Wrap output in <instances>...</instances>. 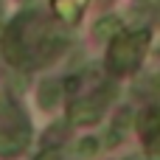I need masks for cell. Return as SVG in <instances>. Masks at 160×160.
<instances>
[{
  "label": "cell",
  "mask_w": 160,
  "mask_h": 160,
  "mask_svg": "<svg viewBox=\"0 0 160 160\" xmlns=\"http://www.w3.org/2000/svg\"><path fill=\"white\" fill-rule=\"evenodd\" d=\"M146 45V31L143 34H129V37H121L112 51H110V68L112 70H129L138 59H141V51Z\"/></svg>",
  "instance_id": "cell-1"
},
{
  "label": "cell",
  "mask_w": 160,
  "mask_h": 160,
  "mask_svg": "<svg viewBox=\"0 0 160 160\" xmlns=\"http://www.w3.org/2000/svg\"><path fill=\"white\" fill-rule=\"evenodd\" d=\"M104 101H107V96H101V98H87V101H76L73 104V110H70V118L76 121V124H87V121H96L98 115H101V110H104Z\"/></svg>",
  "instance_id": "cell-2"
},
{
  "label": "cell",
  "mask_w": 160,
  "mask_h": 160,
  "mask_svg": "<svg viewBox=\"0 0 160 160\" xmlns=\"http://www.w3.org/2000/svg\"><path fill=\"white\" fill-rule=\"evenodd\" d=\"M84 6H87V0H53V8L65 22H76Z\"/></svg>",
  "instance_id": "cell-3"
},
{
  "label": "cell",
  "mask_w": 160,
  "mask_h": 160,
  "mask_svg": "<svg viewBox=\"0 0 160 160\" xmlns=\"http://www.w3.org/2000/svg\"><path fill=\"white\" fill-rule=\"evenodd\" d=\"M59 96H62V84L59 82H45L42 87H39V107H45V110H51V107H56V101H59Z\"/></svg>",
  "instance_id": "cell-4"
},
{
  "label": "cell",
  "mask_w": 160,
  "mask_h": 160,
  "mask_svg": "<svg viewBox=\"0 0 160 160\" xmlns=\"http://www.w3.org/2000/svg\"><path fill=\"white\" fill-rule=\"evenodd\" d=\"M118 31H121V20H118L115 14H110V17H101V20L96 22V37H98V39L118 37Z\"/></svg>",
  "instance_id": "cell-5"
},
{
  "label": "cell",
  "mask_w": 160,
  "mask_h": 160,
  "mask_svg": "<svg viewBox=\"0 0 160 160\" xmlns=\"http://www.w3.org/2000/svg\"><path fill=\"white\" fill-rule=\"evenodd\" d=\"M96 149H98L96 138H82V141H79V146H76V155L87 158V155H96Z\"/></svg>",
  "instance_id": "cell-6"
},
{
  "label": "cell",
  "mask_w": 160,
  "mask_h": 160,
  "mask_svg": "<svg viewBox=\"0 0 160 160\" xmlns=\"http://www.w3.org/2000/svg\"><path fill=\"white\" fill-rule=\"evenodd\" d=\"M143 135H146V141L152 143V138H155V110H149V112H146V121H143Z\"/></svg>",
  "instance_id": "cell-7"
}]
</instances>
